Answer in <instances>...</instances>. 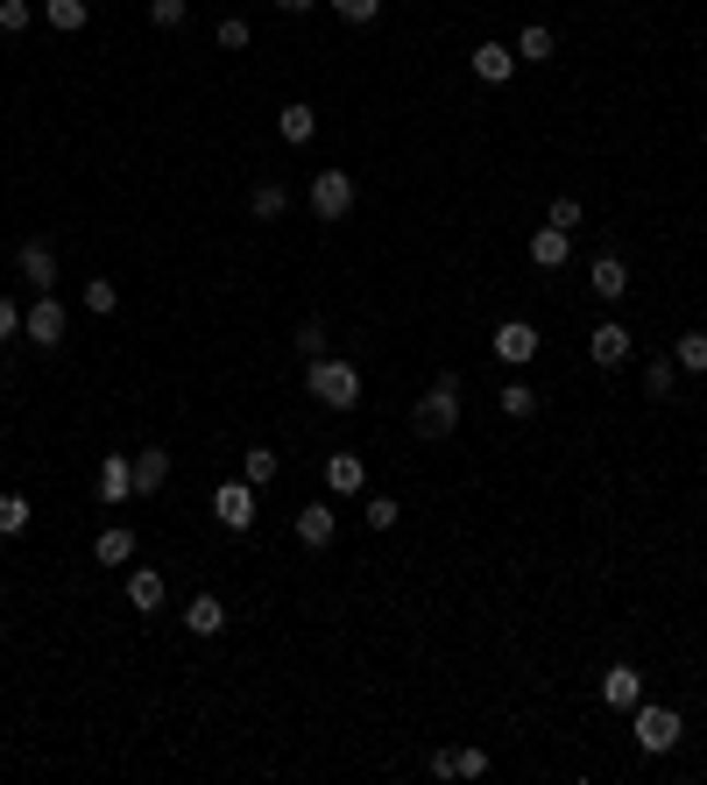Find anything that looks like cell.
<instances>
[{"mask_svg":"<svg viewBox=\"0 0 707 785\" xmlns=\"http://www.w3.org/2000/svg\"><path fill=\"white\" fill-rule=\"evenodd\" d=\"M333 531H340V517H333V503H305V509H297V546H311V552H326V546H333Z\"/></svg>","mask_w":707,"mask_h":785,"instance_id":"12","label":"cell"},{"mask_svg":"<svg viewBox=\"0 0 707 785\" xmlns=\"http://www.w3.org/2000/svg\"><path fill=\"white\" fill-rule=\"evenodd\" d=\"M629 715H637V750H644V758H665V750H680V736H686L680 707H651V701H637Z\"/></svg>","mask_w":707,"mask_h":785,"instance_id":"3","label":"cell"},{"mask_svg":"<svg viewBox=\"0 0 707 785\" xmlns=\"http://www.w3.org/2000/svg\"><path fill=\"white\" fill-rule=\"evenodd\" d=\"M28 517H36V509H28V495H0V538H22Z\"/></svg>","mask_w":707,"mask_h":785,"instance_id":"30","label":"cell"},{"mask_svg":"<svg viewBox=\"0 0 707 785\" xmlns=\"http://www.w3.org/2000/svg\"><path fill=\"white\" fill-rule=\"evenodd\" d=\"M326 489L333 495H361L368 489V460H361V453H326Z\"/></svg>","mask_w":707,"mask_h":785,"instance_id":"13","label":"cell"},{"mask_svg":"<svg viewBox=\"0 0 707 785\" xmlns=\"http://www.w3.org/2000/svg\"><path fill=\"white\" fill-rule=\"evenodd\" d=\"M43 22H50L57 36H79V28L93 22V8H85V0H43Z\"/></svg>","mask_w":707,"mask_h":785,"instance_id":"23","label":"cell"},{"mask_svg":"<svg viewBox=\"0 0 707 785\" xmlns=\"http://www.w3.org/2000/svg\"><path fill=\"white\" fill-rule=\"evenodd\" d=\"M185 630H191V637H220V630H227V609H220V595H191Z\"/></svg>","mask_w":707,"mask_h":785,"instance_id":"20","label":"cell"},{"mask_svg":"<svg viewBox=\"0 0 707 785\" xmlns=\"http://www.w3.org/2000/svg\"><path fill=\"white\" fill-rule=\"evenodd\" d=\"M163 595H170V587H163V573H156V566H128V609L156 616V609H163Z\"/></svg>","mask_w":707,"mask_h":785,"instance_id":"16","label":"cell"},{"mask_svg":"<svg viewBox=\"0 0 707 785\" xmlns=\"http://www.w3.org/2000/svg\"><path fill=\"white\" fill-rule=\"evenodd\" d=\"M134 495V460L128 453H107L99 460V503H128Z\"/></svg>","mask_w":707,"mask_h":785,"instance_id":"15","label":"cell"},{"mask_svg":"<svg viewBox=\"0 0 707 785\" xmlns=\"http://www.w3.org/2000/svg\"><path fill=\"white\" fill-rule=\"evenodd\" d=\"M672 361H680L686 375H707V333H680L672 340Z\"/></svg>","mask_w":707,"mask_h":785,"instance_id":"29","label":"cell"},{"mask_svg":"<svg viewBox=\"0 0 707 785\" xmlns=\"http://www.w3.org/2000/svg\"><path fill=\"white\" fill-rule=\"evenodd\" d=\"M432 778H488V750H432Z\"/></svg>","mask_w":707,"mask_h":785,"instance_id":"14","label":"cell"},{"mask_svg":"<svg viewBox=\"0 0 707 785\" xmlns=\"http://www.w3.org/2000/svg\"><path fill=\"white\" fill-rule=\"evenodd\" d=\"M0 340H22V312H14V297H0Z\"/></svg>","mask_w":707,"mask_h":785,"instance_id":"39","label":"cell"},{"mask_svg":"<svg viewBox=\"0 0 707 785\" xmlns=\"http://www.w3.org/2000/svg\"><path fill=\"white\" fill-rule=\"evenodd\" d=\"M213 517L227 524V531H248L255 524V481H220L213 489Z\"/></svg>","mask_w":707,"mask_h":785,"instance_id":"8","label":"cell"},{"mask_svg":"<svg viewBox=\"0 0 707 785\" xmlns=\"http://www.w3.org/2000/svg\"><path fill=\"white\" fill-rule=\"evenodd\" d=\"M276 474H283V460H276L269 446H248V453H240V481H255V489H269Z\"/></svg>","mask_w":707,"mask_h":785,"instance_id":"27","label":"cell"},{"mask_svg":"<svg viewBox=\"0 0 707 785\" xmlns=\"http://www.w3.org/2000/svg\"><path fill=\"white\" fill-rule=\"evenodd\" d=\"M276 134H283V142H291V149H305L311 134H319V114H311L305 99H291V107L276 114Z\"/></svg>","mask_w":707,"mask_h":785,"instance_id":"21","label":"cell"},{"mask_svg":"<svg viewBox=\"0 0 707 785\" xmlns=\"http://www.w3.org/2000/svg\"><path fill=\"white\" fill-rule=\"evenodd\" d=\"M361 517H368L375 531H389V524L403 517V503H397V495H368V503H361Z\"/></svg>","mask_w":707,"mask_h":785,"instance_id":"32","label":"cell"},{"mask_svg":"<svg viewBox=\"0 0 707 785\" xmlns=\"http://www.w3.org/2000/svg\"><path fill=\"white\" fill-rule=\"evenodd\" d=\"M601 701H609V707H637L644 701L637 666H609V672H601Z\"/></svg>","mask_w":707,"mask_h":785,"instance_id":"17","label":"cell"},{"mask_svg":"<svg viewBox=\"0 0 707 785\" xmlns=\"http://www.w3.org/2000/svg\"><path fill=\"white\" fill-rule=\"evenodd\" d=\"M453 425H460V375H439V383L411 403V432L417 440H453Z\"/></svg>","mask_w":707,"mask_h":785,"instance_id":"1","label":"cell"},{"mask_svg":"<svg viewBox=\"0 0 707 785\" xmlns=\"http://www.w3.org/2000/svg\"><path fill=\"white\" fill-rule=\"evenodd\" d=\"M545 226H559V234H580V199H552Z\"/></svg>","mask_w":707,"mask_h":785,"instance_id":"37","label":"cell"},{"mask_svg":"<svg viewBox=\"0 0 707 785\" xmlns=\"http://www.w3.org/2000/svg\"><path fill=\"white\" fill-rule=\"evenodd\" d=\"M509 50H517V65H545V57H552V50H559V36H552V28H545V22H531V28H523V36H517V43H509Z\"/></svg>","mask_w":707,"mask_h":785,"instance_id":"24","label":"cell"},{"mask_svg":"<svg viewBox=\"0 0 707 785\" xmlns=\"http://www.w3.org/2000/svg\"><path fill=\"white\" fill-rule=\"evenodd\" d=\"M93 560L99 566H134V531L128 524H107V531L93 538Z\"/></svg>","mask_w":707,"mask_h":785,"instance_id":"18","label":"cell"},{"mask_svg":"<svg viewBox=\"0 0 707 785\" xmlns=\"http://www.w3.org/2000/svg\"><path fill=\"white\" fill-rule=\"evenodd\" d=\"M297 354H311V361L326 354V319H305V326H297Z\"/></svg>","mask_w":707,"mask_h":785,"instance_id":"38","label":"cell"},{"mask_svg":"<svg viewBox=\"0 0 707 785\" xmlns=\"http://www.w3.org/2000/svg\"><path fill=\"white\" fill-rule=\"evenodd\" d=\"M163 481H170V453H163V446H142V453H134V495H156Z\"/></svg>","mask_w":707,"mask_h":785,"instance_id":"19","label":"cell"},{"mask_svg":"<svg viewBox=\"0 0 707 785\" xmlns=\"http://www.w3.org/2000/svg\"><path fill=\"white\" fill-rule=\"evenodd\" d=\"M305 397H319L326 411H354V403H361V368H354V361L319 354V361L305 368Z\"/></svg>","mask_w":707,"mask_h":785,"instance_id":"2","label":"cell"},{"mask_svg":"<svg viewBox=\"0 0 707 785\" xmlns=\"http://www.w3.org/2000/svg\"><path fill=\"white\" fill-rule=\"evenodd\" d=\"M566 248H574V234H559V226H538V234H531V262L538 269H559Z\"/></svg>","mask_w":707,"mask_h":785,"instance_id":"25","label":"cell"},{"mask_svg":"<svg viewBox=\"0 0 707 785\" xmlns=\"http://www.w3.org/2000/svg\"><path fill=\"white\" fill-rule=\"evenodd\" d=\"M672 389H680V361H672V354H658V361H644V397H658V403H665V397H672Z\"/></svg>","mask_w":707,"mask_h":785,"instance_id":"26","label":"cell"},{"mask_svg":"<svg viewBox=\"0 0 707 785\" xmlns=\"http://www.w3.org/2000/svg\"><path fill=\"white\" fill-rule=\"evenodd\" d=\"M248 213H255V220H262V226H269V220H283V213H291V191H283V185H276V177H262V185H255V191H248Z\"/></svg>","mask_w":707,"mask_h":785,"instance_id":"22","label":"cell"},{"mask_svg":"<svg viewBox=\"0 0 707 785\" xmlns=\"http://www.w3.org/2000/svg\"><path fill=\"white\" fill-rule=\"evenodd\" d=\"M495 403H503V418H538V389L531 383H503Z\"/></svg>","mask_w":707,"mask_h":785,"instance_id":"28","label":"cell"},{"mask_svg":"<svg viewBox=\"0 0 707 785\" xmlns=\"http://www.w3.org/2000/svg\"><path fill=\"white\" fill-rule=\"evenodd\" d=\"M326 8H333L340 22H375V14H382V0H326Z\"/></svg>","mask_w":707,"mask_h":785,"instance_id":"36","label":"cell"},{"mask_svg":"<svg viewBox=\"0 0 707 785\" xmlns=\"http://www.w3.org/2000/svg\"><path fill=\"white\" fill-rule=\"evenodd\" d=\"M248 43H255L248 14H227V22H220V50H248Z\"/></svg>","mask_w":707,"mask_h":785,"instance_id":"35","label":"cell"},{"mask_svg":"<svg viewBox=\"0 0 707 785\" xmlns=\"http://www.w3.org/2000/svg\"><path fill=\"white\" fill-rule=\"evenodd\" d=\"M64 326H71V319H64V305H57L50 291L22 312V340H28V347H57V340H64Z\"/></svg>","mask_w":707,"mask_h":785,"instance_id":"5","label":"cell"},{"mask_svg":"<svg viewBox=\"0 0 707 785\" xmlns=\"http://www.w3.org/2000/svg\"><path fill=\"white\" fill-rule=\"evenodd\" d=\"M629 340H637V333H629L623 319H601L594 333H588V354H594V368H623V361H629Z\"/></svg>","mask_w":707,"mask_h":785,"instance_id":"9","label":"cell"},{"mask_svg":"<svg viewBox=\"0 0 707 785\" xmlns=\"http://www.w3.org/2000/svg\"><path fill=\"white\" fill-rule=\"evenodd\" d=\"M311 213L319 220H347L354 213V171H319L311 177Z\"/></svg>","mask_w":707,"mask_h":785,"instance_id":"4","label":"cell"},{"mask_svg":"<svg viewBox=\"0 0 707 785\" xmlns=\"http://www.w3.org/2000/svg\"><path fill=\"white\" fill-rule=\"evenodd\" d=\"M114 305H120V283H114V277H93V283H85V312H99V319H107Z\"/></svg>","mask_w":707,"mask_h":785,"instance_id":"31","label":"cell"},{"mask_svg":"<svg viewBox=\"0 0 707 785\" xmlns=\"http://www.w3.org/2000/svg\"><path fill=\"white\" fill-rule=\"evenodd\" d=\"M14 269H22V283L28 291H57V248L50 241H22V248H14Z\"/></svg>","mask_w":707,"mask_h":785,"instance_id":"6","label":"cell"},{"mask_svg":"<svg viewBox=\"0 0 707 785\" xmlns=\"http://www.w3.org/2000/svg\"><path fill=\"white\" fill-rule=\"evenodd\" d=\"M28 22H36V8H28V0H0V36H22Z\"/></svg>","mask_w":707,"mask_h":785,"instance_id":"33","label":"cell"},{"mask_svg":"<svg viewBox=\"0 0 707 785\" xmlns=\"http://www.w3.org/2000/svg\"><path fill=\"white\" fill-rule=\"evenodd\" d=\"M276 8H283V14H311V8H319V0H276Z\"/></svg>","mask_w":707,"mask_h":785,"instance_id":"40","label":"cell"},{"mask_svg":"<svg viewBox=\"0 0 707 785\" xmlns=\"http://www.w3.org/2000/svg\"><path fill=\"white\" fill-rule=\"evenodd\" d=\"M488 347H495V361H503V368H523V361L538 354V326H531V319H503Z\"/></svg>","mask_w":707,"mask_h":785,"instance_id":"7","label":"cell"},{"mask_svg":"<svg viewBox=\"0 0 707 785\" xmlns=\"http://www.w3.org/2000/svg\"><path fill=\"white\" fill-rule=\"evenodd\" d=\"M588 291L601 297V305H623V297H629V262H623V255H594Z\"/></svg>","mask_w":707,"mask_h":785,"instance_id":"10","label":"cell"},{"mask_svg":"<svg viewBox=\"0 0 707 785\" xmlns=\"http://www.w3.org/2000/svg\"><path fill=\"white\" fill-rule=\"evenodd\" d=\"M185 14H191V0H149V22L156 28H185Z\"/></svg>","mask_w":707,"mask_h":785,"instance_id":"34","label":"cell"},{"mask_svg":"<svg viewBox=\"0 0 707 785\" xmlns=\"http://www.w3.org/2000/svg\"><path fill=\"white\" fill-rule=\"evenodd\" d=\"M468 65H474L481 85H509V79H517V50H509V43H474Z\"/></svg>","mask_w":707,"mask_h":785,"instance_id":"11","label":"cell"}]
</instances>
